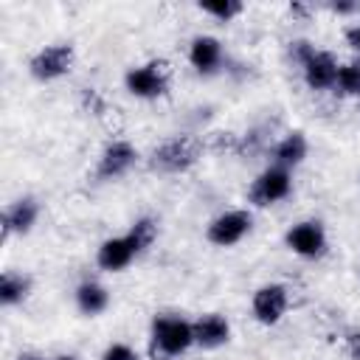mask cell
<instances>
[{
	"instance_id": "obj_1",
	"label": "cell",
	"mask_w": 360,
	"mask_h": 360,
	"mask_svg": "<svg viewBox=\"0 0 360 360\" xmlns=\"http://www.w3.org/2000/svg\"><path fill=\"white\" fill-rule=\"evenodd\" d=\"M200 152H202L200 141H194V138H172V141L160 143L158 149H152L149 169L160 172V174H177V172L191 169L197 163Z\"/></svg>"
},
{
	"instance_id": "obj_2",
	"label": "cell",
	"mask_w": 360,
	"mask_h": 360,
	"mask_svg": "<svg viewBox=\"0 0 360 360\" xmlns=\"http://www.w3.org/2000/svg\"><path fill=\"white\" fill-rule=\"evenodd\" d=\"M194 343V326L183 318L160 315L152 321V352L160 357L183 354Z\"/></svg>"
},
{
	"instance_id": "obj_3",
	"label": "cell",
	"mask_w": 360,
	"mask_h": 360,
	"mask_svg": "<svg viewBox=\"0 0 360 360\" xmlns=\"http://www.w3.org/2000/svg\"><path fill=\"white\" fill-rule=\"evenodd\" d=\"M169 73L172 70H169V62L166 59H152V62H146L141 68L127 70L124 84L138 98H158L169 87Z\"/></svg>"
},
{
	"instance_id": "obj_4",
	"label": "cell",
	"mask_w": 360,
	"mask_h": 360,
	"mask_svg": "<svg viewBox=\"0 0 360 360\" xmlns=\"http://www.w3.org/2000/svg\"><path fill=\"white\" fill-rule=\"evenodd\" d=\"M290 188H292L290 172H287V169H278V166H270V169H264V172L253 180V186H250V191H248V200H250L253 205L264 208V205H273V202L284 200V197L290 194Z\"/></svg>"
},
{
	"instance_id": "obj_5",
	"label": "cell",
	"mask_w": 360,
	"mask_h": 360,
	"mask_svg": "<svg viewBox=\"0 0 360 360\" xmlns=\"http://www.w3.org/2000/svg\"><path fill=\"white\" fill-rule=\"evenodd\" d=\"M70 68H73V45H65V42L42 48V51L31 59V65H28V70H31V76H34L37 82L59 79V76H65Z\"/></svg>"
},
{
	"instance_id": "obj_6",
	"label": "cell",
	"mask_w": 360,
	"mask_h": 360,
	"mask_svg": "<svg viewBox=\"0 0 360 360\" xmlns=\"http://www.w3.org/2000/svg\"><path fill=\"white\" fill-rule=\"evenodd\" d=\"M250 225H253L250 211H242V208H239V211H225V214H219L217 219H211L205 236H208L211 245L231 248V245H236V242L250 231Z\"/></svg>"
},
{
	"instance_id": "obj_7",
	"label": "cell",
	"mask_w": 360,
	"mask_h": 360,
	"mask_svg": "<svg viewBox=\"0 0 360 360\" xmlns=\"http://www.w3.org/2000/svg\"><path fill=\"white\" fill-rule=\"evenodd\" d=\"M287 248L304 259H315L326 250V233H323V225L315 222V219H307V222H298L287 231Z\"/></svg>"
},
{
	"instance_id": "obj_8",
	"label": "cell",
	"mask_w": 360,
	"mask_h": 360,
	"mask_svg": "<svg viewBox=\"0 0 360 360\" xmlns=\"http://www.w3.org/2000/svg\"><path fill=\"white\" fill-rule=\"evenodd\" d=\"M135 158H138V152H135L132 143H127V141H112V143L104 146V152H101V158H98L96 177H98V180L121 177V174H127V172L132 169Z\"/></svg>"
},
{
	"instance_id": "obj_9",
	"label": "cell",
	"mask_w": 360,
	"mask_h": 360,
	"mask_svg": "<svg viewBox=\"0 0 360 360\" xmlns=\"http://www.w3.org/2000/svg\"><path fill=\"white\" fill-rule=\"evenodd\" d=\"M138 253H141L138 245H135L132 236L127 233V236H115V239L101 242V248H98V253H96V262H98L101 270L115 273V270H124Z\"/></svg>"
},
{
	"instance_id": "obj_10",
	"label": "cell",
	"mask_w": 360,
	"mask_h": 360,
	"mask_svg": "<svg viewBox=\"0 0 360 360\" xmlns=\"http://www.w3.org/2000/svg\"><path fill=\"white\" fill-rule=\"evenodd\" d=\"M287 309V290L281 284H264L253 295V315L259 323H276L281 321Z\"/></svg>"
},
{
	"instance_id": "obj_11",
	"label": "cell",
	"mask_w": 360,
	"mask_h": 360,
	"mask_svg": "<svg viewBox=\"0 0 360 360\" xmlns=\"http://www.w3.org/2000/svg\"><path fill=\"white\" fill-rule=\"evenodd\" d=\"M304 79L312 90H329L338 82V62L326 51H315V56L304 65Z\"/></svg>"
},
{
	"instance_id": "obj_12",
	"label": "cell",
	"mask_w": 360,
	"mask_h": 360,
	"mask_svg": "<svg viewBox=\"0 0 360 360\" xmlns=\"http://www.w3.org/2000/svg\"><path fill=\"white\" fill-rule=\"evenodd\" d=\"M191 326H194V343H200L202 349H217V346L228 343V338H231L228 321L217 312H208V315L197 318Z\"/></svg>"
},
{
	"instance_id": "obj_13",
	"label": "cell",
	"mask_w": 360,
	"mask_h": 360,
	"mask_svg": "<svg viewBox=\"0 0 360 360\" xmlns=\"http://www.w3.org/2000/svg\"><path fill=\"white\" fill-rule=\"evenodd\" d=\"M37 214H39V205L34 197H22L17 200L6 214H3V236L8 233H28L37 222Z\"/></svg>"
},
{
	"instance_id": "obj_14",
	"label": "cell",
	"mask_w": 360,
	"mask_h": 360,
	"mask_svg": "<svg viewBox=\"0 0 360 360\" xmlns=\"http://www.w3.org/2000/svg\"><path fill=\"white\" fill-rule=\"evenodd\" d=\"M188 62L200 73H214L222 62V45L214 37H194L188 48Z\"/></svg>"
},
{
	"instance_id": "obj_15",
	"label": "cell",
	"mask_w": 360,
	"mask_h": 360,
	"mask_svg": "<svg viewBox=\"0 0 360 360\" xmlns=\"http://www.w3.org/2000/svg\"><path fill=\"white\" fill-rule=\"evenodd\" d=\"M304 158H307V138H304V132H290L273 149V166H278V169H292Z\"/></svg>"
},
{
	"instance_id": "obj_16",
	"label": "cell",
	"mask_w": 360,
	"mask_h": 360,
	"mask_svg": "<svg viewBox=\"0 0 360 360\" xmlns=\"http://www.w3.org/2000/svg\"><path fill=\"white\" fill-rule=\"evenodd\" d=\"M107 304H110V292H107L101 284H96V281H84V284H79V290H76V307H79L84 315L93 318V315L104 312Z\"/></svg>"
},
{
	"instance_id": "obj_17",
	"label": "cell",
	"mask_w": 360,
	"mask_h": 360,
	"mask_svg": "<svg viewBox=\"0 0 360 360\" xmlns=\"http://www.w3.org/2000/svg\"><path fill=\"white\" fill-rule=\"evenodd\" d=\"M31 290V281L20 273H3L0 278V304L3 307H11V304H20Z\"/></svg>"
},
{
	"instance_id": "obj_18",
	"label": "cell",
	"mask_w": 360,
	"mask_h": 360,
	"mask_svg": "<svg viewBox=\"0 0 360 360\" xmlns=\"http://www.w3.org/2000/svg\"><path fill=\"white\" fill-rule=\"evenodd\" d=\"M335 87L346 96H360V62H349L338 68V82Z\"/></svg>"
},
{
	"instance_id": "obj_19",
	"label": "cell",
	"mask_w": 360,
	"mask_h": 360,
	"mask_svg": "<svg viewBox=\"0 0 360 360\" xmlns=\"http://www.w3.org/2000/svg\"><path fill=\"white\" fill-rule=\"evenodd\" d=\"M129 236H132V242L138 245V250H143V248H149V245L155 242V236H158V222H155L152 217H141V219L132 222Z\"/></svg>"
},
{
	"instance_id": "obj_20",
	"label": "cell",
	"mask_w": 360,
	"mask_h": 360,
	"mask_svg": "<svg viewBox=\"0 0 360 360\" xmlns=\"http://www.w3.org/2000/svg\"><path fill=\"white\" fill-rule=\"evenodd\" d=\"M200 8L205 11V14H211V17H217V20H222V22H228V20H233L236 14H242V3L239 0H225V3H200Z\"/></svg>"
},
{
	"instance_id": "obj_21",
	"label": "cell",
	"mask_w": 360,
	"mask_h": 360,
	"mask_svg": "<svg viewBox=\"0 0 360 360\" xmlns=\"http://www.w3.org/2000/svg\"><path fill=\"white\" fill-rule=\"evenodd\" d=\"M287 56H290L295 65H301V68H304V65L315 56V48H312L307 39H295V42H290V45H287Z\"/></svg>"
},
{
	"instance_id": "obj_22",
	"label": "cell",
	"mask_w": 360,
	"mask_h": 360,
	"mask_svg": "<svg viewBox=\"0 0 360 360\" xmlns=\"http://www.w3.org/2000/svg\"><path fill=\"white\" fill-rule=\"evenodd\" d=\"M101 360H141V357H138V352L129 349L127 343H112V346L104 349Z\"/></svg>"
},
{
	"instance_id": "obj_23",
	"label": "cell",
	"mask_w": 360,
	"mask_h": 360,
	"mask_svg": "<svg viewBox=\"0 0 360 360\" xmlns=\"http://www.w3.org/2000/svg\"><path fill=\"white\" fill-rule=\"evenodd\" d=\"M343 343H346L349 357H352V360H360V329H346Z\"/></svg>"
},
{
	"instance_id": "obj_24",
	"label": "cell",
	"mask_w": 360,
	"mask_h": 360,
	"mask_svg": "<svg viewBox=\"0 0 360 360\" xmlns=\"http://www.w3.org/2000/svg\"><path fill=\"white\" fill-rule=\"evenodd\" d=\"M329 11H335V14H354V11H360V3H329Z\"/></svg>"
},
{
	"instance_id": "obj_25",
	"label": "cell",
	"mask_w": 360,
	"mask_h": 360,
	"mask_svg": "<svg viewBox=\"0 0 360 360\" xmlns=\"http://www.w3.org/2000/svg\"><path fill=\"white\" fill-rule=\"evenodd\" d=\"M346 42H349L354 51H360V22L352 25V28H346Z\"/></svg>"
},
{
	"instance_id": "obj_26",
	"label": "cell",
	"mask_w": 360,
	"mask_h": 360,
	"mask_svg": "<svg viewBox=\"0 0 360 360\" xmlns=\"http://www.w3.org/2000/svg\"><path fill=\"white\" fill-rule=\"evenodd\" d=\"M290 14H295V17H307L309 8H307L304 3H292V6H290Z\"/></svg>"
},
{
	"instance_id": "obj_27",
	"label": "cell",
	"mask_w": 360,
	"mask_h": 360,
	"mask_svg": "<svg viewBox=\"0 0 360 360\" xmlns=\"http://www.w3.org/2000/svg\"><path fill=\"white\" fill-rule=\"evenodd\" d=\"M20 360H45V357H39V354H22Z\"/></svg>"
},
{
	"instance_id": "obj_28",
	"label": "cell",
	"mask_w": 360,
	"mask_h": 360,
	"mask_svg": "<svg viewBox=\"0 0 360 360\" xmlns=\"http://www.w3.org/2000/svg\"><path fill=\"white\" fill-rule=\"evenodd\" d=\"M56 360H76L73 354H62V357H56Z\"/></svg>"
}]
</instances>
